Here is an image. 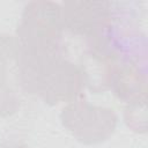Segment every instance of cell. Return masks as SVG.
Masks as SVG:
<instances>
[{"label":"cell","instance_id":"6da1fadb","mask_svg":"<svg viewBox=\"0 0 148 148\" xmlns=\"http://www.w3.org/2000/svg\"><path fill=\"white\" fill-rule=\"evenodd\" d=\"M60 120L81 143L97 145L106 141L114 133L118 117L110 108L90 104L83 95L62 108Z\"/></svg>","mask_w":148,"mask_h":148},{"label":"cell","instance_id":"30bf717a","mask_svg":"<svg viewBox=\"0 0 148 148\" xmlns=\"http://www.w3.org/2000/svg\"><path fill=\"white\" fill-rule=\"evenodd\" d=\"M0 148H29V147L22 142H3L2 145H0Z\"/></svg>","mask_w":148,"mask_h":148},{"label":"cell","instance_id":"7a4b0ae2","mask_svg":"<svg viewBox=\"0 0 148 148\" xmlns=\"http://www.w3.org/2000/svg\"><path fill=\"white\" fill-rule=\"evenodd\" d=\"M61 5L54 1H30L22 12L16 40L23 46H54L64 43Z\"/></svg>","mask_w":148,"mask_h":148},{"label":"cell","instance_id":"277c9868","mask_svg":"<svg viewBox=\"0 0 148 148\" xmlns=\"http://www.w3.org/2000/svg\"><path fill=\"white\" fill-rule=\"evenodd\" d=\"M65 30L91 40L98 37L111 21L110 1L67 0L61 3Z\"/></svg>","mask_w":148,"mask_h":148},{"label":"cell","instance_id":"5b68a950","mask_svg":"<svg viewBox=\"0 0 148 148\" xmlns=\"http://www.w3.org/2000/svg\"><path fill=\"white\" fill-rule=\"evenodd\" d=\"M80 57L79 67L82 72L84 84L94 94L111 89L112 79L119 62L106 52L89 46Z\"/></svg>","mask_w":148,"mask_h":148},{"label":"cell","instance_id":"9c48e42d","mask_svg":"<svg viewBox=\"0 0 148 148\" xmlns=\"http://www.w3.org/2000/svg\"><path fill=\"white\" fill-rule=\"evenodd\" d=\"M20 97L12 86L0 80V118H7L20 109Z\"/></svg>","mask_w":148,"mask_h":148},{"label":"cell","instance_id":"52a82bcc","mask_svg":"<svg viewBox=\"0 0 148 148\" xmlns=\"http://www.w3.org/2000/svg\"><path fill=\"white\" fill-rule=\"evenodd\" d=\"M18 44L15 36L0 34V80L10 84V79L16 81Z\"/></svg>","mask_w":148,"mask_h":148},{"label":"cell","instance_id":"8992f818","mask_svg":"<svg viewBox=\"0 0 148 148\" xmlns=\"http://www.w3.org/2000/svg\"><path fill=\"white\" fill-rule=\"evenodd\" d=\"M116 97L130 104L147 101V75L145 67L119 64L111 83Z\"/></svg>","mask_w":148,"mask_h":148},{"label":"cell","instance_id":"ba28073f","mask_svg":"<svg viewBox=\"0 0 148 148\" xmlns=\"http://www.w3.org/2000/svg\"><path fill=\"white\" fill-rule=\"evenodd\" d=\"M147 101H139L127 104L124 111V120L128 128L135 133H146L147 131Z\"/></svg>","mask_w":148,"mask_h":148},{"label":"cell","instance_id":"3957f363","mask_svg":"<svg viewBox=\"0 0 148 148\" xmlns=\"http://www.w3.org/2000/svg\"><path fill=\"white\" fill-rule=\"evenodd\" d=\"M84 79L79 65L62 58L51 64L44 72L36 95L49 105L71 103L84 95Z\"/></svg>","mask_w":148,"mask_h":148}]
</instances>
